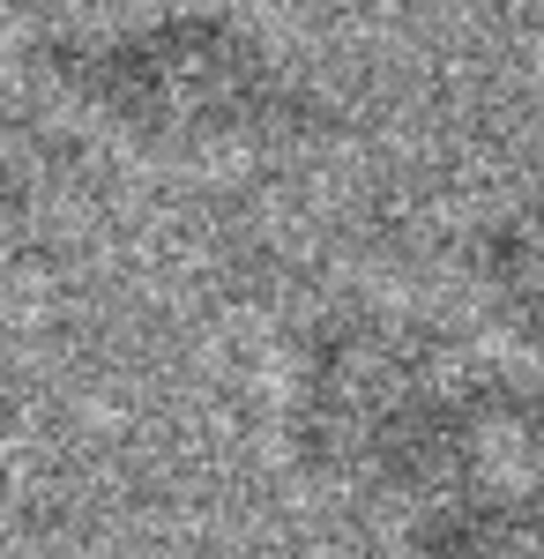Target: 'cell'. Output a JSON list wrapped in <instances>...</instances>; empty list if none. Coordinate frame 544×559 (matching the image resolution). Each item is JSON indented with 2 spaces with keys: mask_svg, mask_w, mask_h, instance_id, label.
Listing matches in <instances>:
<instances>
[{
  "mask_svg": "<svg viewBox=\"0 0 544 559\" xmlns=\"http://www.w3.org/2000/svg\"><path fill=\"white\" fill-rule=\"evenodd\" d=\"M120 120L134 128H157V134H216V128H239L261 112V60H253L239 38L224 31H157V38H134V52H120Z\"/></svg>",
  "mask_w": 544,
  "mask_h": 559,
  "instance_id": "obj_2",
  "label": "cell"
},
{
  "mask_svg": "<svg viewBox=\"0 0 544 559\" xmlns=\"http://www.w3.org/2000/svg\"><path fill=\"white\" fill-rule=\"evenodd\" d=\"M500 395L462 373L425 329L343 321L306 350L298 373V455L321 477L374 500H440L485 485V448L500 440Z\"/></svg>",
  "mask_w": 544,
  "mask_h": 559,
  "instance_id": "obj_1",
  "label": "cell"
}]
</instances>
